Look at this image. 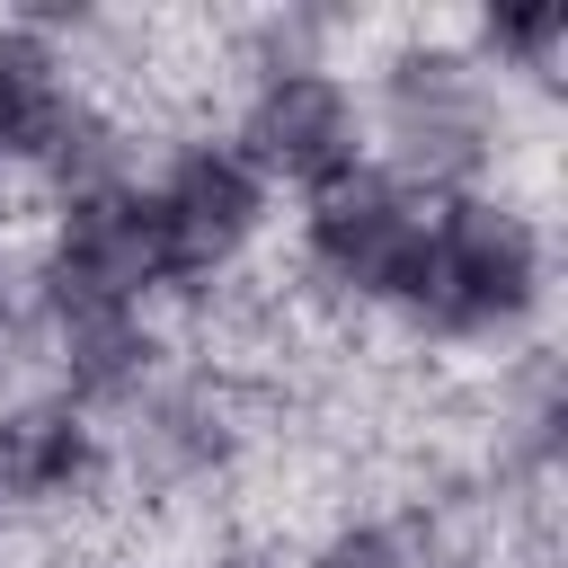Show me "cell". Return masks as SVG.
<instances>
[{"label": "cell", "instance_id": "6da1fadb", "mask_svg": "<svg viewBox=\"0 0 568 568\" xmlns=\"http://www.w3.org/2000/svg\"><path fill=\"white\" fill-rule=\"evenodd\" d=\"M550 311V231L532 204H515L506 186H462V195H426V257L408 284L399 328L453 355H506L541 328Z\"/></svg>", "mask_w": 568, "mask_h": 568}, {"label": "cell", "instance_id": "7a4b0ae2", "mask_svg": "<svg viewBox=\"0 0 568 568\" xmlns=\"http://www.w3.org/2000/svg\"><path fill=\"white\" fill-rule=\"evenodd\" d=\"M364 98V142L373 169H390L417 195H462V186H497V151H506V89L470 62V44L453 27H408L373 53V71L355 80Z\"/></svg>", "mask_w": 568, "mask_h": 568}, {"label": "cell", "instance_id": "3957f363", "mask_svg": "<svg viewBox=\"0 0 568 568\" xmlns=\"http://www.w3.org/2000/svg\"><path fill=\"white\" fill-rule=\"evenodd\" d=\"M417 257H426V195L399 186L373 160L355 178H337V186H320V195L293 204V266L337 311L399 320L408 284H417Z\"/></svg>", "mask_w": 568, "mask_h": 568}, {"label": "cell", "instance_id": "277c9868", "mask_svg": "<svg viewBox=\"0 0 568 568\" xmlns=\"http://www.w3.org/2000/svg\"><path fill=\"white\" fill-rule=\"evenodd\" d=\"M222 142L266 178V195H293V204L320 195V186H337V178H355L373 160L364 98H355V71L337 53L240 71V106H231Z\"/></svg>", "mask_w": 568, "mask_h": 568}, {"label": "cell", "instance_id": "5b68a950", "mask_svg": "<svg viewBox=\"0 0 568 568\" xmlns=\"http://www.w3.org/2000/svg\"><path fill=\"white\" fill-rule=\"evenodd\" d=\"M142 195H151V222H160V275H169V302H204L213 284H231L266 222H275V195L266 178L222 142V133H186L169 142L151 169H142Z\"/></svg>", "mask_w": 568, "mask_h": 568}, {"label": "cell", "instance_id": "8992f818", "mask_svg": "<svg viewBox=\"0 0 568 568\" xmlns=\"http://www.w3.org/2000/svg\"><path fill=\"white\" fill-rule=\"evenodd\" d=\"M18 275H27V302H151L160 311L169 275H160V222H151L142 178L44 204L36 257Z\"/></svg>", "mask_w": 568, "mask_h": 568}, {"label": "cell", "instance_id": "52a82bcc", "mask_svg": "<svg viewBox=\"0 0 568 568\" xmlns=\"http://www.w3.org/2000/svg\"><path fill=\"white\" fill-rule=\"evenodd\" d=\"M27 337L44 364V390L115 426L133 399H151L178 373V346L151 302H27Z\"/></svg>", "mask_w": 568, "mask_h": 568}, {"label": "cell", "instance_id": "ba28073f", "mask_svg": "<svg viewBox=\"0 0 568 568\" xmlns=\"http://www.w3.org/2000/svg\"><path fill=\"white\" fill-rule=\"evenodd\" d=\"M115 488V426H98L89 408L53 399L44 382L0 399V524L9 515H89Z\"/></svg>", "mask_w": 568, "mask_h": 568}, {"label": "cell", "instance_id": "9c48e42d", "mask_svg": "<svg viewBox=\"0 0 568 568\" xmlns=\"http://www.w3.org/2000/svg\"><path fill=\"white\" fill-rule=\"evenodd\" d=\"M240 408L222 382L204 373H169L151 399H133L115 417V479L160 488V497H204L240 470Z\"/></svg>", "mask_w": 568, "mask_h": 568}, {"label": "cell", "instance_id": "30bf717a", "mask_svg": "<svg viewBox=\"0 0 568 568\" xmlns=\"http://www.w3.org/2000/svg\"><path fill=\"white\" fill-rule=\"evenodd\" d=\"M80 89L89 80H80L71 44H53V36H36V27H18L0 9V178H27L36 186V169H44L53 133L71 124Z\"/></svg>", "mask_w": 568, "mask_h": 568}, {"label": "cell", "instance_id": "8fae6325", "mask_svg": "<svg viewBox=\"0 0 568 568\" xmlns=\"http://www.w3.org/2000/svg\"><path fill=\"white\" fill-rule=\"evenodd\" d=\"M462 44H470V62L497 80V89H550L559 80V62H568V9L559 0H506V9H479V18H462L453 27Z\"/></svg>", "mask_w": 568, "mask_h": 568}, {"label": "cell", "instance_id": "7c38bea8", "mask_svg": "<svg viewBox=\"0 0 568 568\" xmlns=\"http://www.w3.org/2000/svg\"><path fill=\"white\" fill-rule=\"evenodd\" d=\"M302 568H435V541L408 524V515H337Z\"/></svg>", "mask_w": 568, "mask_h": 568}, {"label": "cell", "instance_id": "4fadbf2b", "mask_svg": "<svg viewBox=\"0 0 568 568\" xmlns=\"http://www.w3.org/2000/svg\"><path fill=\"white\" fill-rule=\"evenodd\" d=\"M27 337V275H18V257L0 248V355Z\"/></svg>", "mask_w": 568, "mask_h": 568}]
</instances>
